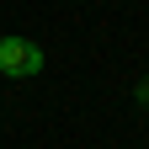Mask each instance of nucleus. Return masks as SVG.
Segmentation results:
<instances>
[{"label": "nucleus", "mask_w": 149, "mask_h": 149, "mask_svg": "<svg viewBox=\"0 0 149 149\" xmlns=\"http://www.w3.org/2000/svg\"><path fill=\"white\" fill-rule=\"evenodd\" d=\"M43 69V48L32 37H0V74L11 80H27V74Z\"/></svg>", "instance_id": "nucleus-1"}, {"label": "nucleus", "mask_w": 149, "mask_h": 149, "mask_svg": "<svg viewBox=\"0 0 149 149\" xmlns=\"http://www.w3.org/2000/svg\"><path fill=\"white\" fill-rule=\"evenodd\" d=\"M144 101H149V80H144Z\"/></svg>", "instance_id": "nucleus-2"}]
</instances>
